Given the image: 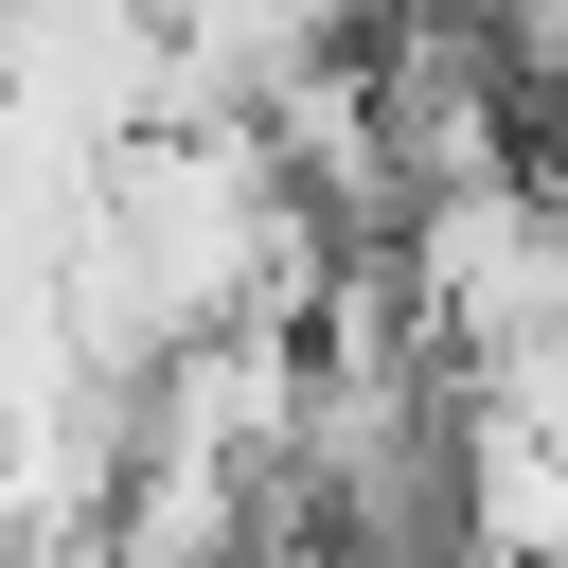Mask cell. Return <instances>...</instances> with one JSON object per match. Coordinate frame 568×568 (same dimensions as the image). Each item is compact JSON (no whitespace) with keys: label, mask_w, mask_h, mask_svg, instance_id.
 Masks as SVG:
<instances>
[{"label":"cell","mask_w":568,"mask_h":568,"mask_svg":"<svg viewBox=\"0 0 568 568\" xmlns=\"http://www.w3.org/2000/svg\"><path fill=\"white\" fill-rule=\"evenodd\" d=\"M444 18H497V0H444Z\"/></svg>","instance_id":"1"}]
</instances>
